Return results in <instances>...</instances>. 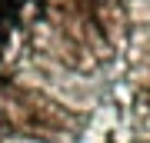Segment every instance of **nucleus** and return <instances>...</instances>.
I'll return each mask as SVG.
<instances>
[{
	"label": "nucleus",
	"instance_id": "1",
	"mask_svg": "<svg viewBox=\"0 0 150 143\" xmlns=\"http://www.w3.org/2000/svg\"><path fill=\"white\" fill-rule=\"evenodd\" d=\"M7 30H10V27H7V23H0V50H4V43H7Z\"/></svg>",
	"mask_w": 150,
	"mask_h": 143
},
{
	"label": "nucleus",
	"instance_id": "2",
	"mask_svg": "<svg viewBox=\"0 0 150 143\" xmlns=\"http://www.w3.org/2000/svg\"><path fill=\"white\" fill-rule=\"evenodd\" d=\"M10 4L17 7V10H20V7H23V4H27V0H10Z\"/></svg>",
	"mask_w": 150,
	"mask_h": 143
}]
</instances>
